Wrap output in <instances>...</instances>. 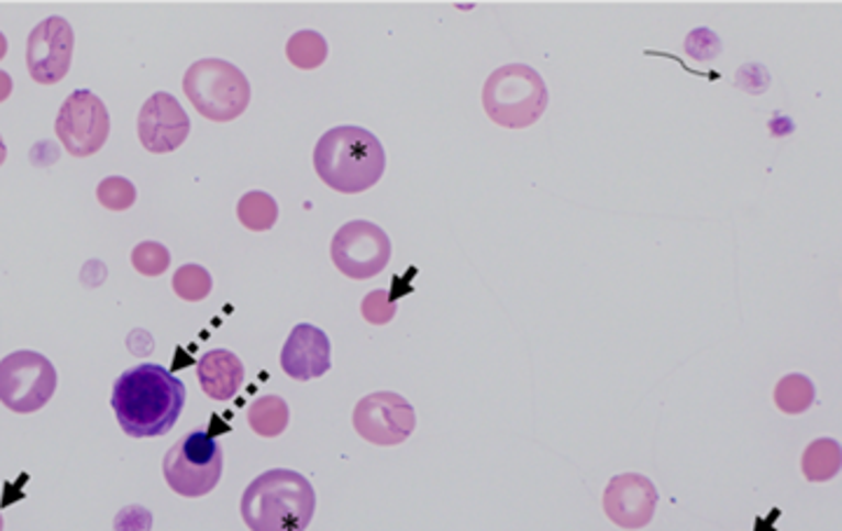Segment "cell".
<instances>
[{
	"instance_id": "cell-1",
	"label": "cell",
	"mask_w": 842,
	"mask_h": 531,
	"mask_svg": "<svg viewBox=\"0 0 842 531\" xmlns=\"http://www.w3.org/2000/svg\"><path fill=\"white\" fill-rule=\"evenodd\" d=\"M186 384L157 363L124 370L111 396L120 429L132 438L167 435L186 408Z\"/></svg>"
},
{
	"instance_id": "cell-2",
	"label": "cell",
	"mask_w": 842,
	"mask_h": 531,
	"mask_svg": "<svg viewBox=\"0 0 842 531\" xmlns=\"http://www.w3.org/2000/svg\"><path fill=\"white\" fill-rule=\"evenodd\" d=\"M314 169L328 188L358 195L375 188L387 169L381 141L363 126H335L314 148Z\"/></svg>"
},
{
	"instance_id": "cell-3",
	"label": "cell",
	"mask_w": 842,
	"mask_h": 531,
	"mask_svg": "<svg viewBox=\"0 0 842 531\" xmlns=\"http://www.w3.org/2000/svg\"><path fill=\"white\" fill-rule=\"evenodd\" d=\"M317 491L298 471L272 468L242 494V518L251 531H307Z\"/></svg>"
},
{
	"instance_id": "cell-4",
	"label": "cell",
	"mask_w": 842,
	"mask_h": 531,
	"mask_svg": "<svg viewBox=\"0 0 842 531\" xmlns=\"http://www.w3.org/2000/svg\"><path fill=\"white\" fill-rule=\"evenodd\" d=\"M483 106L491 122L506 130H527L547 108V85L527 64H508L491 73L483 87Z\"/></svg>"
},
{
	"instance_id": "cell-5",
	"label": "cell",
	"mask_w": 842,
	"mask_h": 531,
	"mask_svg": "<svg viewBox=\"0 0 842 531\" xmlns=\"http://www.w3.org/2000/svg\"><path fill=\"white\" fill-rule=\"evenodd\" d=\"M182 89L199 115L211 122H232L251 103V85L244 73L223 59H201L182 78Z\"/></svg>"
},
{
	"instance_id": "cell-6",
	"label": "cell",
	"mask_w": 842,
	"mask_h": 531,
	"mask_svg": "<svg viewBox=\"0 0 842 531\" xmlns=\"http://www.w3.org/2000/svg\"><path fill=\"white\" fill-rule=\"evenodd\" d=\"M164 480L186 499L207 497L221 483L223 447L207 429H195L164 454Z\"/></svg>"
},
{
	"instance_id": "cell-7",
	"label": "cell",
	"mask_w": 842,
	"mask_h": 531,
	"mask_svg": "<svg viewBox=\"0 0 842 531\" xmlns=\"http://www.w3.org/2000/svg\"><path fill=\"white\" fill-rule=\"evenodd\" d=\"M57 370L38 352H12L0 361V402L16 414L43 410L57 391Z\"/></svg>"
},
{
	"instance_id": "cell-8",
	"label": "cell",
	"mask_w": 842,
	"mask_h": 531,
	"mask_svg": "<svg viewBox=\"0 0 842 531\" xmlns=\"http://www.w3.org/2000/svg\"><path fill=\"white\" fill-rule=\"evenodd\" d=\"M54 132L73 157H91L111 136V115L95 91L78 89L59 108Z\"/></svg>"
},
{
	"instance_id": "cell-9",
	"label": "cell",
	"mask_w": 842,
	"mask_h": 531,
	"mask_svg": "<svg viewBox=\"0 0 842 531\" xmlns=\"http://www.w3.org/2000/svg\"><path fill=\"white\" fill-rule=\"evenodd\" d=\"M331 258L344 277L373 279L391 261V240L370 221H352L335 232Z\"/></svg>"
},
{
	"instance_id": "cell-10",
	"label": "cell",
	"mask_w": 842,
	"mask_h": 531,
	"mask_svg": "<svg viewBox=\"0 0 842 531\" xmlns=\"http://www.w3.org/2000/svg\"><path fill=\"white\" fill-rule=\"evenodd\" d=\"M417 427L410 400L394 391H377L358 400L354 408L356 433L373 445L394 447L406 443Z\"/></svg>"
},
{
	"instance_id": "cell-11",
	"label": "cell",
	"mask_w": 842,
	"mask_h": 531,
	"mask_svg": "<svg viewBox=\"0 0 842 531\" xmlns=\"http://www.w3.org/2000/svg\"><path fill=\"white\" fill-rule=\"evenodd\" d=\"M73 47H76V35L64 16H47L35 26L26 43V66L33 82H62L70 70Z\"/></svg>"
},
{
	"instance_id": "cell-12",
	"label": "cell",
	"mask_w": 842,
	"mask_h": 531,
	"mask_svg": "<svg viewBox=\"0 0 842 531\" xmlns=\"http://www.w3.org/2000/svg\"><path fill=\"white\" fill-rule=\"evenodd\" d=\"M190 134V118L176 97L157 91L139 113V139L143 148L155 155L174 153Z\"/></svg>"
},
{
	"instance_id": "cell-13",
	"label": "cell",
	"mask_w": 842,
	"mask_h": 531,
	"mask_svg": "<svg viewBox=\"0 0 842 531\" xmlns=\"http://www.w3.org/2000/svg\"><path fill=\"white\" fill-rule=\"evenodd\" d=\"M657 489L639 473H622L603 489V512L622 529H644L657 508Z\"/></svg>"
},
{
	"instance_id": "cell-14",
	"label": "cell",
	"mask_w": 842,
	"mask_h": 531,
	"mask_svg": "<svg viewBox=\"0 0 842 531\" xmlns=\"http://www.w3.org/2000/svg\"><path fill=\"white\" fill-rule=\"evenodd\" d=\"M331 365V340L321 328L311 323L292 328L281 350V368L290 379L309 381L323 377Z\"/></svg>"
},
{
	"instance_id": "cell-15",
	"label": "cell",
	"mask_w": 842,
	"mask_h": 531,
	"mask_svg": "<svg viewBox=\"0 0 842 531\" xmlns=\"http://www.w3.org/2000/svg\"><path fill=\"white\" fill-rule=\"evenodd\" d=\"M244 363L228 350H211L197 363L199 387L213 400H232L244 384Z\"/></svg>"
},
{
	"instance_id": "cell-16",
	"label": "cell",
	"mask_w": 842,
	"mask_h": 531,
	"mask_svg": "<svg viewBox=\"0 0 842 531\" xmlns=\"http://www.w3.org/2000/svg\"><path fill=\"white\" fill-rule=\"evenodd\" d=\"M802 475L810 483H829L842 468V447L833 438H819L802 452Z\"/></svg>"
},
{
	"instance_id": "cell-17",
	"label": "cell",
	"mask_w": 842,
	"mask_h": 531,
	"mask_svg": "<svg viewBox=\"0 0 842 531\" xmlns=\"http://www.w3.org/2000/svg\"><path fill=\"white\" fill-rule=\"evenodd\" d=\"M246 419L255 435L279 438L288 429V402L281 396H261L251 402Z\"/></svg>"
},
{
	"instance_id": "cell-18",
	"label": "cell",
	"mask_w": 842,
	"mask_h": 531,
	"mask_svg": "<svg viewBox=\"0 0 842 531\" xmlns=\"http://www.w3.org/2000/svg\"><path fill=\"white\" fill-rule=\"evenodd\" d=\"M236 218H240V223L251 232H267L279 221V204L272 195L253 190L240 199V204H236Z\"/></svg>"
},
{
	"instance_id": "cell-19",
	"label": "cell",
	"mask_w": 842,
	"mask_h": 531,
	"mask_svg": "<svg viewBox=\"0 0 842 531\" xmlns=\"http://www.w3.org/2000/svg\"><path fill=\"white\" fill-rule=\"evenodd\" d=\"M775 402L784 414H802L812 408L815 402V384L805 375H786L775 387Z\"/></svg>"
},
{
	"instance_id": "cell-20",
	"label": "cell",
	"mask_w": 842,
	"mask_h": 531,
	"mask_svg": "<svg viewBox=\"0 0 842 531\" xmlns=\"http://www.w3.org/2000/svg\"><path fill=\"white\" fill-rule=\"evenodd\" d=\"M286 57L300 70H314L328 59V43L317 31H298L286 45Z\"/></svg>"
},
{
	"instance_id": "cell-21",
	"label": "cell",
	"mask_w": 842,
	"mask_h": 531,
	"mask_svg": "<svg viewBox=\"0 0 842 531\" xmlns=\"http://www.w3.org/2000/svg\"><path fill=\"white\" fill-rule=\"evenodd\" d=\"M171 284H174L176 296L186 302H201L211 296V288H213L209 269H204L201 265H182L174 274Z\"/></svg>"
},
{
	"instance_id": "cell-22",
	"label": "cell",
	"mask_w": 842,
	"mask_h": 531,
	"mask_svg": "<svg viewBox=\"0 0 842 531\" xmlns=\"http://www.w3.org/2000/svg\"><path fill=\"white\" fill-rule=\"evenodd\" d=\"M97 199L99 204L108 211H126L134 207L136 188L132 180H126L122 176H108L99 182Z\"/></svg>"
},
{
	"instance_id": "cell-23",
	"label": "cell",
	"mask_w": 842,
	"mask_h": 531,
	"mask_svg": "<svg viewBox=\"0 0 842 531\" xmlns=\"http://www.w3.org/2000/svg\"><path fill=\"white\" fill-rule=\"evenodd\" d=\"M132 265L143 277H162L171 265V253L159 242H141L132 251Z\"/></svg>"
},
{
	"instance_id": "cell-24",
	"label": "cell",
	"mask_w": 842,
	"mask_h": 531,
	"mask_svg": "<svg viewBox=\"0 0 842 531\" xmlns=\"http://www.w3.org/2000/svg\"><path fill=\"white\" fill-rule=\"evenodd\" d=\"M396 311H398V305L391 296V290H387V288H377V290L368 292V296H365L361 302V314L370 325L391 323L396 317Z\"/></svg>"
},
{
	"instance_id": "cell-25",
	"label": "cell",
	"mask_w": 842,
	"mask_h": 531,
	"mask_svg": "<svg viewBox=\"0 0 842 531\" xmlns=\"http://www.w3.org/2000/svg\"><path fill=\"white\" fill-rule=\"evenodd\" d=\"M686 52L690 54L693 59H698V62L717 59L719 54H721L719 35L713 33V31H709V29L693 31V33H688V38H686Z\"/></svg>"
},
{
	"instance_id": "cell-26",
	"label": "cell",
	"mask_w": 842,
	"mask_h": 531,
	"mask_svg": "<svg viewBox=\"0 0 842 531\" xmlns=\"http://www.w3.org/2000/svg\"><path fill=\"white\" fill-rule=\"evenodd\" d=\"M151 527L153 516L141 506H126L115 520L118 531H151Z\"/></svg>"
},
{
	"instance_id": "cell-27",
	"label": "cell",
	"mask_w": 842,
	"mask_h": 531,
	"mask_svg": "<svg viewBox=\"0 0 842 531\" xmlns=\"http://www.w3.org/2000/svg\"><path fill=\"white\" fill-rule=\"evenodd\" d=\"M738 85L746 91L758 95V91H763L765 87H771V73H765V68L758 64L742 66L738 73Z\"/></svg>"
},
{
	"instance_id": "cell-28",
	"label": "cell",
	"mask_w": 842,
	"mask_h": 531,
	"mask_svg": "<svg viewBox=\"0 0 842 531\" xmlns=\"http://www.w3.org/2000/svg\"><path fill=\"white\" fill-rule=\"evenodd\" d=\"M12 87H14V82H12V78H10V73L0 70V103L10 99Z\"/></svg>"
},
{
	"instance_id": "cell-29",
	"label": "cell",
	"mask_w": 842,
	"mask_h": 531,
	"mask_svg": "<svg viewBox=\"0 0 842 531\" xmlns=\"http://www.w3.org/2000/svg\"><path fill=\"white\" fill-rule=\"evenodd\" d=\"M5 159H8V148H5V141H3V136H0V167H3Z\"/></svg>"
},
{
	"instance_id": "cell-30",
	"label": "cell",
	"mask_w": 842,
	"mask_h": 531,
	"mask_svg": "<svg viewBox=\"0 0 842 531\" xmlns=\"http://www.w3.org/2000/svg\"><path fill=\"white\" fill-rule=\"evenodd\" d=\"M5 54H8V38L3 33H0V59H3Z\"/></svg>"
},
{
	"instance_id": "cell-31",
	"label": "cell",
	"mask_w": 842,
	"mask_h": 531,
	"mask_svg": "<svg viewBox=\"0 0 842 531\" xmlns=\"http://www.w3.org/2000/svg\"><path fill=\"white\" fill-rule=\"evenodd\" d=\"M3 527H5V522H3V516H0V531H3Z\"/></svg>"
}]
</instances>
